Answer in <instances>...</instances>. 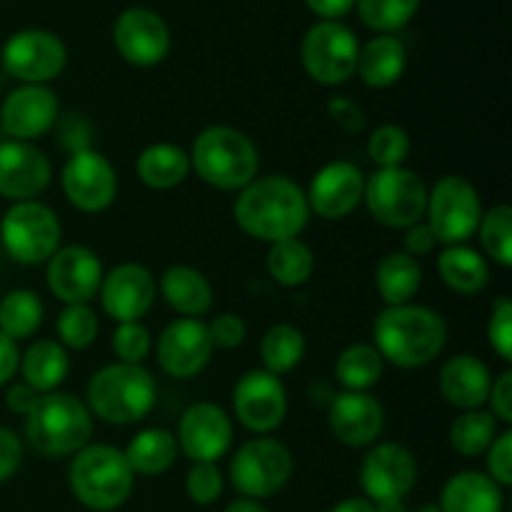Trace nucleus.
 <instances>
[{
    "mask_svg": "<svg viewBox=\"0 0 512 512\" xmlns=\"http://www.w3.org/2000/svg\"><path fill=\"white\" fill-rule=\"evenodd\" d=\"M93 413L73 393H45L25 415V440L43 458H68L90 445Z\"/></svg>",
    "mask_w": 512,
    "mask_h": 512,
    "instance_id": "5",
    "label": "nucleus"
},
{
    "mask_svg": "<svg viewBox=\"0 0 512 512\" xmlns=\"http://www.w3.org/2000/svg\"><path fill=\"white\" fill-rule=\"evenodd\" d=\"M410 150L408 130L395 123L378 125L368 138V155L378 168H400L410 158Z\"/></svg>",
    "mask_w": 512,
    "mask_h": 512,
    "instance_id": "42",
    "label": "nucleus"
},
{
    "mask_svg": "<svg viewBox=\"0 0 512 512\" xmlns=\"http://www.w3.org/2000/svg\"><path fill=\"white\" fill-rule=\"evenodd\" d=\"M490 385H493L490 368L478 355L470 353H458L448 358L438 373L440 395H443L445 403L458 408L460 413L485 408Z\"/></svg>",
    "mask_w": 512,
    "mask_h": 512,
    "instance_id": "25",
    "label": "nucleus"
},
{
    "mask_svg": "<svg viewBox=\"0 0 512 512\" xmlns=\"http://www.w3.org/2000/svg\"><path fill=\"white\" fill-rule=\"evenodd\" d=\"M420 285H423V268L408 253L398 250V253H388L380 258L378 268H375V290L385 308L413 303Z\"/></svg>",
    "mask_w": 512,
    "mask_h": 512,
    "instance_id": "33",
    "label": "nucleus"
},
{
    "mask_svg": "<svg viewBox=\"0 0 512 512\" xmlns=\"http://www.w3.org/2000/svg\"><path fill=\"white\" fill-rule=\"evenodd\" d=\"M428 183L420 173L405 168H378L365 178L363 203L373 220L393 230H405L425 218Z\"/></svg>",
    "mask_w": 512,
    "mask_h": 512,
    "instance_id": "7",
    "label": "nucleus"
},
{
    "mask_svg": "<svg viewBox=\"0 0 512 512\" xmlns=\"http://www.w3.org/2000/svg\"><path fill=\"white\" fill-rule=\"evenodd\" d=\"M60 188L80 213H103L118 198V170L98 150H73L60 173Z\"/></svg>",
    "mask_w": 512,
    "mask_h": 512,
    "instance_id": "13",
    "label": "nucleus"
},
{
    "mask_svg": "<svg viewBox=\"0 0 512 512\" xmlns=\"http://www.w3.org/2000/svg\"><path fill=\"white\" fill-rule=\"evenodd\" d=\"M0 243L20 265H45L63 243L58 213L40 200L13 203L0 220Z\"/></svg>",
    "mask_w": 512,
    "mask_h": 512,
    "instance_id": "8",
    "label": "nucleus"
},
{
    "mask_svg": "<svg viewBox=\"0 0 512 512\" xmlns=\"http://www.w3.org/2000/svg\"><path fill=\"white\" fill-rule=\"evenodd\" d=\"M158 400V383L145 365H103L85 388V405L108 425H133L148 418Z\"/></svg>",
    "mask_w": 512,
    "mask_h": 512,
    "instance_id": "4",
    "label": "nucleus"
},
{
    "mask_svg": "<svg viewBox=\"0 0 512 512\" xmlns=\"http://www.w3.org/2000/svg\"><path fill=\"white\" fill-rule=\"evenodd\" d=\"M375 512H408L405 510V500H390V503H378Z\"/></svg>",
    "mask_w": 512,
    "mask_h": 512,
    "instance_id": "57",
    "label": "nucleus"
},
{
    "mask_svg": "<svg viewBox=\"0 0 512 512\" xmlns=\"http://www.w3.org/2000/svg\"><path fill=\"white\" fill-rule=\"evenodd\" d=\"M438 245V238H435V233L430 230V225L425 223V220H420V223L403 230V253H408L410 258H425V255L433 253Z\"/></svg>",
    "mask_w": 512,
    "mask_h": 512,
    "instance_id": "51",
    "label": "nucleus"
},
{
    "mask_svg": "<svg viewBox=\"0 0 512 512\" xmlns=\"http://www.w3.org/2000/svg\"><path fill=\"white\" fill-rule=\"evenodd\" d=\"M138 180L150 190H173L190 175V155L175 143H153L135 160Z\"/></svg>",
    "mask_w": 512,
    "mask_h": 512,
    "instance_id": "31",
    "label": "nucleus"
},
{
    "mask_svg": "<svg viewBox=\"0 0 512 512\" xmlns=\"http://www.w3.org/2000/svg\"><path fill=\"white\" fill-rule=\"evenodd\" d=\"M360 20L378 35H395L418 13L420 0H355Z\"/></svg>",
    "mask_w": 512,
    "mask_h": 512,
    "instance_id": "41",
    "label": "nucleus"
},
{
    "mask_svg": "<svg viewBox=\"0 0 512 512\" xmlns=\"http://www.w3.org/2000/svg\"><path fill=\"white\" fill-rule=\"evenodd\" d=\"M98 298L108 318L115 323H133L150 313L158 298V283L145 265L120 263L103 275Z\"/></svg>",
    "mask_w": 512,
    "mask_h": 512,
    "instance_id": "21",
    "label": "nucleus"
},
{
    "mask_svg": "<svg viewBox=\"0 0 512 512\" xmlns=\"http://www.w3.org/2000/svg\"><path fill=\"white\" fill-rule=\"evenodd\" d=\"M58 115V95L48 85H18L0 105V130L8 140L33 143L55 128Z\"/></svg>",
    "mask_w": 512,
    "mask_h": 512,
    "instance_id": "22",
    "label": "nucleus"
},
{
    "mask_svg": "<svg viewBox=\"0 0 512 512\" xmlns=\"http://www.w3.org/2000/svg\"><path fill=\"white\" fill-rule=\"evenodd\" d=\"M225 490V478L218 463H193L185 475V495L195 505L218 503Z\"/></svg>",
    "mask_w": 512,
    "mask_h": 512,
    "instance_id": "44",
    "label": "nucleus"
},
{
    "mask_svg": "<svg viewBox=\"0 0 512 512\" xmlns=\"http://www.w3.org/2000/svg\"><path fill=\"white\" fill-rule=\"evenodd\" d=\"M405 70H408V48L398 35H375L373 40L360 45L355 75L368 88H393Z\"/></svg>",
    "mask_w": 512,
    "mask_h": 512,
    "instance_id": "28",
    "label": "nucleus"
},
{
    "mask_svg": "<svg viewBox=\"0 0 512 512\" xmlns=\"http://www.w3.org/2000/svg\"><path fill=\"white\" fill-rule=\"evenodd\" d=\"M293 468L288 445L270 435H255L235 450L228 475L240 498L268 500L290 483Z\"/></svg>",
    "mask_w": 512,
    "mask_h": 512,
    "instance_id": "9",
    "label": "nucleus"
},
{
    "mask_svg": "<svg viewBox=\"0 0 512 512\" xmlns=\"http://www.w3.org/2000/svg\"><path fill=\"white\" fill-rule=\"evenodd\" d=\"M385 373V360L373 343H353L335 360V380L343 390L370 393Z\"/></svg>",
    "mask_w": 512,
    "mask_h": 512,
    "instance_id": "35",
    "label": "nucleus"
},
{
    "mask_svg": "<svg viewBox=\"0 0 512 512\" xmlns=\"http://www.w3.org/2000/svg\"><path fill=\"white\" fill-rule=\"evenodd\" d=\"M53 180L48 155L33 143L0 140V195L10 203L38 200Z\"/></svg>",
    "mask_w": 512,
    "mask_h": 512,
    "instance_id": "24",
    "label": "nucleus"
},
{
    "mask_svg": "<svg viewBox=\"0 0 512 512\" xmlns=\"http://www.w3.org/2000/svg\"><path fill=\"white\" fill-rule=\"evenodd\" d=\"M328 428L340 445L373 448L385 430V408L373 393L340 390L328 408Z\"/></svg>",
    "mask_w": 512,
    "mask_h": 512,
    "instance_id": "23",
    "label": "nucleus"
},
{
    "mask_svg": "<svg viewBox=\"0 0 512 512\" xmlns=\"http://www.w3.org/2000/svg\"><path fill=\"white\" fill-rule=\"evenodd\" d=\"M0 63L20 85H48L68 65V48L50 30L25 28L5 40Z\"/></svg>",
    "mask_w": 512,
    "mask_h": 512,
    "instance_id": "12",
    "label": "nucleus"
},
{
    "mask_svg": "<svg viewBox=\"0 0 512 512\" xmlns=\"http://www.w3.org/2000/svg\"><path fill=\"white\" fill-rule=\"evenodd\" d=\"M23 440L13 433L10 428L0 425V485L8 483L23 465Z\"/></svg>",
    "mask_w": 512,
    "mask_h": 512,
    "instance_id": "49",
    "label": "nucleus"
},
{
    "mask_svg": "<svg viewBox=\"0 0 512 512\" xmlns=\"http://www.w3.org/2000/svg\"><path fill=\"white\" fill-rule=\"evenodd\" d=\"M55 333L65 350H88L98 340L100 320L90 303L65 305L55 320Z\"/></svg>",
    "mask_w": 512,
    "mask_h": 512,
    "instance_id": "40",
    "label": "nucleus"
},
{
    "mask_svg": "<svg viewBox=\"0 0 512 512\" xmlns=\"http://www.w3.org/2000/svg\"><path fill=\"white\" fill-rule=\"evenodd\" d=\"M233 413L253 435H270L288 415V390L278 375L263 368L248 370L233 388Z\"/></svg>",
    "mask_w": 512,
    "mask_h": 512,
    "instance_id": "14",
    "label": "nucleus"
},
{
    "mask_svg": "<svg viewBox=\"0 0 512 512\" xmlns=\"http://www.w3.org/2000/svg\"><path fill=\"white\" fill-rule=\"evenodd\" d=\"M320 20H338L355 8V0H305Z\"/></svg>",
    "mask_w": 512,
    "mask_h": 512,
    "instance_id": "54",
    "label": "nucleus"
},
{
    "mask_svg": "<svg viewBox=\"0 0 512 512\" xmlns=\"http://www.w3.org/2000/svg\"><path fill=\"white\" fill-rule=\"evenodd\" d=\"M103 260L88 245H60L45 263V283L63 305H85L103 283Z\"/></svg>",
    "mask_w": 512,
    "mask_h": 512,
    "instance_id": "16",
    "label": "nucleus"
},
{
    "mask_svg": "<svg viewBox=\"0 0 512 512\" xmlns=\"http://www.w3.org/2000/svg\"><path fill=\"white\" fill-rule=\"evenodd\" d=\"M110 348H113L118 363L143 365L148 360V355L153 353V335H150V330L140 320H133V323H115Z\"/></svg>",
    "mask_w": 512,
    "mask_h": 512,
    "instance_id": "43",
    "label": "nucleus"
},
{
    "mask_svg": "<svg viewBox=\"0 0 512 512\" xmlns=\"http://www.w3.org/2000/svg\"><path fill=\"white\" fill-rule=\"evenodd\" d=\"M20 373L35 393H55L70 373V355L58 340L40 338L20 355Z\"/></svg>",
    "mask_w": 512,
    "mask_h": 512,
    "instance_id": "30",
    "label": "nucleus"
},
{
    "mask_svg": "<svg viewBox=\"0 0 512 512\" xmlns=\"http://www.w3.org/2000/svg\"><path fill=\"white\" fill-rule=\"evenodd\" d=\"M165 305L173 308L180 318H200L208 315L215 305V290L205 273L193 265H170L158 283Z\"/></svg>",
    "mask_w": 512,
    "mask_h": 512,
    "instance_id": "26",
    "label": "nucleus"
},
{
    "mask_svg": "<svg viewBox=\"0 0 512 512\" xmlns=\"http://www.w3.org/2000/svg\"><path fill=\"white\" fill-rule=\"evenodd\" d=\"M45 318V305L38 293L33 290H10L0 300V333L10 338L13 343L25 338H33L40 330Z\"/></svg>",
    "mask_w": 512,
    "mask_h": 512,
    "instance_id": "38",
    "label": "nucleus"
},
{
    "mask_svg": "<svg viewBox=\"0 0 512 512\" xmlns=\"http://www.w3.org/2000/svg\"><path fill=\"white\" fill-rule=\"evenodd\" d=\"M418 485V460L400 443H375L360 465V488L370 503L405 500Z\"/></svg>",
    "mask_w": 512,
    "mask_h": 512,
    "instance_id": "15",
    "label": "nucleus"
},
{
    "mask_svg": "<svg viewBox=\"0 0 512 512\" xmlns=\"http://www.w3.org/2000/svg\"><path fill=\"white\" fill-rule=\"evenodd\" d=\"M360 43L358 35L343 25L340 20H320L308 33L303 35L300 43V63L305 73L320 85L348 83L358 68Z\"/></svg>",
    "mask_w": 512,
    "mask_h": 512,
    "instance_id": "11",
    "label": "nucleus"
},
{
    "mask_svg": "<svg viewBox=\"0 0 512 512\" xmlns=\"http://www.w3.org/2000/svg\"><path fill=\"white\" fill-rule=\"evenodd\" d=\"M38 398L40 393H35L28 383H13L8 388V393H5V408H8L10 413L25 418V415L35 408Z\"/></svg>",
    "mask_w": 512,
    "mask_h": 512,
    "instance_id": "52",
    "label": "nucleus"
},
{
    "mask_svg": "<svg viewBox=\"0 0 512 512\" xmlns=\"http://www.w3.org/2000/svg\"><path fill=\"white\" fill-rule=\"evenodd\" d=\"M188 155L190 170L205 185L223 193H240L258 178V145L233 125H208L200 130Z\"/></svg>",
    "mask_w": 512,
    "mask_h": 512,
    "instance_id": "3",
    "label": "nucleus"
},
{
    "mask_svg": "<svg viewBox=\"0 0 512 512\" xmlns=\"http://www.w3.org/2000/svg\"><path fill=\"white\" fill-rule=\"evenodd\" d=\"M500 435V423L488 410H465L450 423L448 443L460 458H483Z\"/></svg>",
    "mask_w": 512,
    "mask_h": 512,
    "instance_id": "37",
    "label": "nucleus"
},
{
    "mask_svg": "<svg viewBox=\"0 0 512 512\" xmlns=\"http://www.w3.org/2000/svg\"><path fill=\"white\" fill-rule=\"evenodd\" d=\"M483 255L500 268H512V208L508 203H498L485 210L478 225Z\"/></svg>",
    "mask_w": 512,
    "mask_h": 512,
    "instance_id": "39",
    "label": "nucleus"
},
{
    "mask_svg": "<svg viewBox=\"0 0 512 512\" xmlns=\"http://www.w3.org/2000/svg\"><path fill=\"white\" fill-rule=\"evenodd\" d=\"M373 345L385 363L400 370H418L443 355L448 323L428 305H390L373 323Z\"/></svg>",
    "mask_w": 512,
    "mask_h": 512,
    "instance_id": "2",
    "label": "nucleus"
},
{
    "mask_svg": "<svg viewBox=\"0 0 512 512\" xmlns=\"http://www.w3.org/2000/svg\"><path fill=\"white\" fill-rule=\"evenodd\" d=\"M208 335L213 348L235 350L248 338V323L238 313H220L208 323Z\"/></svg>",
    "mask_w": 512,
    "mask_h": 512,
    "instance_id": "47",
    "label": "nucleus"
},
{
    "mask_svg": "<svg viewBox=\"0 0 512 512\" xmlns=\"http://www.w3.org/2000/svg\"><path fill=\"white\" fill-rule=\"evenodd\" d=\"M70 493L83 508L93 512H113L123 508L135 488L123 450L105 443H90L73 455L68 468Z\"/></svg>",
    "mask_w": 512,
    "mask_h": 512,
    "instance_id": "6",
    "label": "nucleus"
},
{
    "mask_svg": "<svg viewBox=\"0 0 512 512\" xmlns=\"http://www.w3.org/2000/svg\"><path fill=\"white\" fill-rule=\"evenodd\" d=\"M330 512H375V503H370L368 498H345L333 505Z\"/></svg>",
    "mask_w": 512,
    "mask_h": 512,
    "instance_id": "55",
    "label": "nucleus"
},
{
    "mask_svg": "<svg viewBox=\"0 0 512 512\" xmlns=\"http://www.w3.org/2000/svg\"><path fill=\"white\" fill-rule=\"evenodd\" d=\"M328 115L333 123H338L345 133H360L365 128V113L355 100L345 95H335L328 103Z\"/></svg>",
    "mask_w": 512,
    "mask_h": 512,
    "instance_id": "50",
    "label": "nucleus"
},
{
    "mask_svg": "<svg viewBox=\"0 0 512 512\" xmlns=\"http://www.w3.org/2000/svg\"><path fill=\"white\" fill-rule=\"evenodd\" d=\"M488 343L503 363H512V300L498 295L490 305Z\"/></svg>",
    "mask_w": 512,
    "mask_h": 512,
    "instance_id": "45",
    "label": "nucleus"
},
{
    "mask_svg": "<svg viewBox=\"0 0 512 512\" xmlns=\"http://www.w3.org/2000/svg\"><path fill=\"white\" fill-rule=\"evenodd\" d=\"M223 512H268L260 500H250V498H238L233 503H228V508Z\"/></svg>",
    "mask_w": 512,
    "mask_h": 512,
    "instance_id": "56",
    "label": "nucleus"
},
{
    "mask_svg": "<svg viewBox=\"0 0 512 512\" xmlns=\"http://www.w3.org/2000/svg\"><path fill=\"white\" fill-rule=\"evenodd\" d=\"M113 43L125 63L135 68H153L168 58L173 35L163 15L135 5V8L123 10L115 20Z\"/></svg>",
    "mask_w": 512,
    "mask_h": 512,
    "instance_id": "17",
    "label": "nucleus"
},
{
    "mask_svg": "<svg viewBox=\"0 0 512 512\" xmlns=\"http://www.w3.org/2000/svg\"><path fill=\"white\" fill-rule=\"evenodd\" d=\"M420 512H440V508H438V505H423Z\"/></svg>",
    "mask_w": 512,
    "mask_h": 512,
    "instance_id": "58",
    "label": "nucleus"
},
{
    "mask_svg": "<svg viewBox=\"0 0 512 512\" xmlns=\"http://www.w3.org/2000/svg\"><path fill=\"white\" fill-rule=\"evenodd\" d=\"M505 488L483 470H460L440 490V512H505Z\"/></svg>",
    "mask_w": 512,
    "mask_h": 512,
    "instance_id": "27",
    "label": "nucleus"
},
{
    "mask_svg": "<svg viewBox=\"0 0 512 512\" xmlns=\"http://www.w3.org/2000/svg\"><path fill=\"white\" fill-rule=\"evenodd\" d=\"M238 228L260 243L300 238L310 223L305 190L288 175H263L245 185L233 203Z\"/></svg>",
    "mask_w": 512,
    "mask_h": 512,
    "instance_id": "1",
    "label": "nucleus"
},
{
    "mask_svg": "<svg viewBox=\"0 0 512 512\" xmlns=\"http://www.w3.org/2000/svg\"><path fill=\"white\" fill-rule=\"evenodd\" d=\"M175 440L190 463H218L233 448V420L220 405L193 403L180 415Z\"/></svg>",
    "mask_w": 512,
    "mask_h": 512,
    "instance_id": "19",
    "label": "nucleus"
},
{
    "mask_svg": "<svg viewBox=\"0 0 512 512\" xmlns=\"http://www.w3.org/2000/svg\"><path fill=\"white\" fill-rule=\"evenodd\" d=\"M438 275L453 293L478 295L490 283V260L473 245H445L438 255Z\"/></svg>",
    "mask_w": 512,
    "mask_h": 512,
    "instance_id": "29",
    "label": "nucleus"
},
{
    "mask_svg": "<svg viewBox=\"0 0 512 512\" xmlns=\"http://www.w3.org/2000/svg\"><path fill=\"white\" fill-rule=\"evenodd\" d=\"M485 405H490L488 413L493 415L498 423H503L505 428H510V423H512V370H503V373L493 380V385H490L488 403Z\"/></svg>",
    "mask_w": 512,
    "mask_h": 512,
    "instance_id": "48",
    "label": "nucleus"
},
{
    "mask_svg": "<svg viewBox=\"0 0 512 512\" xmlns=\"http://www.w3.org/2000/svg\"><path fill=\"white\" fill-rule=\"evenodd\" d=\"M125 460L135 475L145 478H158L168 473L178 460V440L170 430L165 428H145L130 438V443L123 448Z\"/></svg>",
    "mask_w": 512,
    "mask_h": 512,
    "instance_id": "32",
    "label": "nucleus"
},
{
    "mask_svg": "<svg viewBox=\"0 0 512 512\" xmlns=\"http://www.w3.org/2000/svg\"><path fill=\"white\" fill-rule=\"evenodd\" d=\"M213 350L208 323L200 318L173 320L155 340V358L160 370L175 380L198 378L208 368Z\"/></svg>",
    "mask_w": 512,
    "mask_h": 512,
    "instance_id": "18",
    "label": "nucleus"
},
{
    "mask_svg": "<svg viewBox=\"0 0 512 512\" xmlns=\"http://www.w3.org/2000/svg\"><path fill=\"white\" fill-rule=\"evenodd\" d=\"M483 198L465 175H443L428 190L425 223L440 245L468 243L483 218Z\"/></svg>",
    "mask_w": 512,
    "mask_h": 512,
    "instance_id": "10",
    "label": "nucleus"
},
{
    "mask_svg": "<svg viewBox=\"0 0 512 512\" xmlns=\"http://www.w3.org/2000/svg\"><path fill=\"white\" fill-rule=\"evenodd\" d=\"M365 175L350 160L325 163L310 180L305 198L310 215L320 220H343L363 203Z\"/></svg>",
    "mask_w": 512,
    "mask_h": 512,
    "instance_id": "20",
    "label": "nucleus"
},
{
    "mask_svg": "<svg viewBox=\"0 0 512 512\" xmlns=\"http://www.w3.org/2000/svg\"><path fill=\"white\" fill-rule=\"evenodd\" d=\"M18 368H20L18 343H13V340L5 338V335L0 333V388L8 385L10 380L15 378Z\"/></svg>",
    "mask_w": 512,
    "mask_h": 512,
    "instance_id": "53",
    "label": "nucleus"
},
{
    "mask_svg": "<svg viewBox=\"0 0 512 512\" xmlns=\"http://www.w3.org/2000/svg\"><path fill=\"white\" fill-rule=\"evenodd\" d=\"M265 270L283 288H300L315 273V253L305 240L290 238L273 243L265 255Z\"/></svg>",
    "mask_w": 512,
    "mask_h": 512,
    "instance_id": "34",
    "label": "nucleus"
},
{
    "mask_svg": "<svg viewBox=\"0 0 512 512\" xmlns=\"http://www.w3.org/2000/svg\"><path fill=\"white\" fill-rule=\"evenodd\" d=\"M308 353V340L303 330L295 328L293 323H278L265 330L260 338V360L263 370L273 375H288L298 368Z\"/></svg>",
    "mask_w": 512,
    "mask_h": 512,
    "instance_id": "36",
    "label": "nucleus"
},
{
    "mask_svg": "<svg viewBox=\"0 0 512 512\" xmlns=\"http://www.w3.org/2000/svg\"><path fill=\"white\" fill-rule=\"evenodd\" d=\"M485 458V473L500 485V488H510L512 485V430H500L498 438L488 448Z\"/></svg>",
    "mask_w": 512,
    "mask_h": 512,
    "instance_id": "46",
    "label": "nucleus"
}]
</instances>
